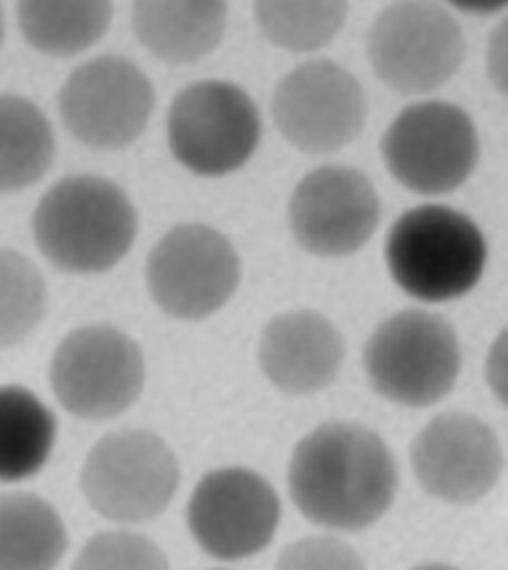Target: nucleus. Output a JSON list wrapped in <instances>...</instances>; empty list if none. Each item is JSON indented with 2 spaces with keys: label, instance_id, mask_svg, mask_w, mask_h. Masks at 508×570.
Listing matches in <instances>:
<instances>
[{
  "label": "nucleus",
  "instance_id": "f257e3e1",
  "mask_svg": "<svg viewBox=\"0 0 508 570\" xmlns=\"http://www.w3.org/2000/svg\"><path fill=\"white\" fill-rule=\"evenodd\" d=\"M289 482L291 498L307 520L359 532L392 504L397 461L383 439L367 426L332 421L295 448Z\"/></svg>",
  "mask_w": 508,
  "mask_h": 570
},
{
  "label": "nucleus",
  "instance_id": "f03ea898",
  "mask_svg": "<svg viewBox=\"0 0 508 570\" xmlns=\"http://www.w3.org/2000/svg\"><path fill=\"white\" fill-rule=\"evenodd\" d=\"M35 240L55 267L101 273L119 263L137 234V213L124 190L97 176L56 183L33 215Z\"/></svg>",
  "mask_w": 508,
  "mask_h": 570
},
{
  "label": "nucleus",
  "instance_id": "7ed1b4c3",
  "mask_svg": "<svg viewBox=\"0 0 508 570\" xmlns=\"http://www.w3.org/2000/svg\"><path fill=\"white\" fill-rule=\"evenodd\" d=\"M384 254L390 274L407 294L442 303L475 288L488 247L470 217L450 207L423 206L399 217Z\"/></svg>",
  "mask_w": 508,
  "mask_h": 570
},
{
  "label": "nucleus",
  "instance_id": "20e7f679",
  "mask_svg": "<svg viewBox=\"0 0 508 570\" xmlns=\"http://www.w3.org/2000/svg\"><path fill=\"white\" fill-rule=\"evenodd\" d=\"M460 361L453 326L419 308L383 322L364 350V368L373 390L410 407H427L446 397L458 377Z\"/></svg>",
  "mask_w": 508,
  "mask_h": 570
},
{
  "label": "nucleus",
  "instance_id": "39448f33",
  "mask_svg": "<svg viewBox=\"0 0 508 570\" xmlns=\"http://www.w3.org/2000/svg\"><path fill=\"white\" fill-rule=\"evenodd\" d=\"M260 137L257 107L232 82H195L169 108V149L199 176H224L241 168L257 149Z\"/></svg>",
  "mask_w": 508,
  "mask_h": 570
},
{
  "label": "nucleus",
  "instance_id": "423d86ee",
  "mask_svg": "<svg viewBox=\"0 0 508 570\" xmlns=\"http://www.w3.org/2000/svg\"><path fill=\"white\" fill-rule=\"evenodd\" d=\"M179 485V464L155 434L129 430L101 439L81 473L95 511L117 522H143L165 511Z\"/></svg>",
  "mask_w": 508,
  "mask_h": 570
},
{
  "label": "nucleus",
  "instance_id": "0eeeda50",
  "mask_svg": "<svg viewBox=\"0 0 508 570\" xmlns=\"http://www.w3.org/2000/svg\"><path fill=\"white\" fill-rule=\"evenodd\" d=\"M145 384L140 347L108 325L82 326L60 343L51 364L56 397L69 413L101 421L126 411Z\"/></svg>",
  "mask_w": 508,
  "mask_h": 570
},
{
  "label": "nucleus",
  "instance_id": "6e6552de",
  "mask_svg": "<svg viewBox=\"0 0 508 570\" xmlns=\"http://www.w3.org/2000/svg\"><path fill=\"white\" fill-rule=\"evenodd\" d=\"M381 150L390 173L408 189L441 195L462 185L479 160V137L462 108L442 101L406 108L385 132Z\"/></svg>",
  "mask_w": 508,
  "mask_h": 570
},
{
  "label": "nucleus",
  "instance_id": "1a4fd4ad",
  "mask_svg": "<svg viewBox=\"0 0 508 570\" xmlns=\"http://www.w3.org/2000/svg\"><path fill=\"white\" fill-rule=\"evenodd\" d=\"M377 76L406 95L446 85L465 58L458 21L437 3L401 2L381 12L368 38Z\"/></svg>",
  "mask_w": 508,
  "mask_h": 570
},
{
  "label": "nucleus",
  "instance_id": "9d476101",
  "mask_svg": "<svg viewBox=\"0 0 508 570\" xmlns=\"http://www.w3.org/2000/svg\"><path fill=\"white\" fill-rule=\"evenodd\" d=\"M241 281L232 243L204 225H180L165 234L147 261L152 298L168 315L203 320L219 311Z\"/></svg>",
  "mask_w": 508,
  "mask_h": 570
},
{
  "label": "nucleus",
  "instance_id": "9b49d317",
  "mask_svg": "<svg viewBox=\"0 0 508 570\" xmlns=\"http://www.w3.org/2000/svg\"><path fill=\"white\" fill-rule=\"evenodd\" d=\"M154 106L149 78L119 56H101L81 65L59 94L65 126L92 149L116 150L131 145L145 130Z\"/></svg>",
  "mask_w": 508,
  "mask_h": 570
},
{
  "label": "nucleus",
  "instance_id": "f8f14e48",
  "mask_svg": "<svg viewBox=\"0 0 508 570\" xmlns=\"http://www.w3.org/2000/svg\"><path fill=\"white\" fill-rule=\"evenodd\" d=\"M367 108L358 80L330 60H311L294 69L277 86L272 104L286 141L314 155L350 145L363 128Z\"/></svg>",
  "mask_w": 508,
  "mask_h": 570
},
{
  "label": "nucleus",
  "instance_id": "ddd939ff",
  "mask_svg": "<svg viewBox=\"0 0 508 570\" xmlns=\"http://www.w3.org/2000/svg\"><path fill=\"white\" fill-rule=\"evenodd\" d=\"M280 517V499L272 485L241 468L204 476L188 508L195 541L208 556L224 561L246 559L266 548Z\"/></svg>",
  "mask_w": 508,
  "mask_h": 570
},
{
  "label": "nucleus",
  "instance_id": "4468645a",
  "mask_svg": "<svg viewBox=\"0 0 508 570\" xmlns=\"http://www.w3.org/2000/svg\"><path fill=\"white\" fill-rule=\"evenodd\" d=\"M372 183L354 168L323 167L303 178L290 204V224L303 249L320 256L354 254L380 222Z\"/></svg>",
  "mask_w": 508,
  "mask_h": 570
},
{
  "label": "nucleus",
  "instance_id": "2eb2a0df",
  "mask_svg": "<svg viewBox=\"0 0 508 570\" xmlns=\"http://www.w3.org/2000/svg\"><path fill=\"white\" fill-rule=\"evenodd\" d=\"M411 463L417 480L433 498L467 504L483 498L498 481L502 452L479 417L444 413L416 438Z\"/></svg>",
  "mask_w": 508,
  "mask_h": 570
},
{
  "label": "nucleus",
  "instance_id": "dca6fc26",
  "mask_svg": "<svg viewBox=\"0 0 508 570\" xmlns=\"http://www.w3.org/2000/svg\"><path fill=\"white\" fill-rule=\"evenodd\" d=\"M344 356L339 331L320 313L310 311L275 317L260 343L263 372L286 394L315 393L332 384Z\"/></svg>",
  "mask_w": 508,
  "mask_h": 570
},
{
  "label": "nucleus",
  "instance_id": "f3484780",
  "mask_svg": "<svg viewBox=\"0 0 508 570\" xmlns=\"http://www.w3.org/2000/svg\"><path fill=\"white\" fill-rule=\"evenodd\" d=\"M138 41L168 63H188L216 49L227 26L223 2H137Z\"/></svg>",
  "mask_w": 508,
  "mask_h": 570
},
{
  "label": "nucleus",
  "instance_id": "a211bd4d",
  "mask_svg": "<svg viewBox=\"0 0 508 570\" xmlns=\"http://www.w3.org/2000/svg\"><path fill=\"white\" fill-rule=\"evenodd\" d=\"M67 550L59 513L38 495H0V569H50Z\"/></svg>",
  "mask_w": 508,
  "mask_h": 570
},
{
  "label": "nucleus",
  "instance_id": "6ab92c4d",
  "mask_svg": "<svg viewBox=\"0 0 508 570\" xmlns=\"http://www.w3.org/2000/svg\"><path fill=\"white\" fill-rule=\"evenodd\" d=\"M55 158L53 129L29 99L0 97V194L41 180Z\"/></svg>",
  "mask_w": 508,
  "mask_h": 570
},
{
  "label": "nucleus",
  "instance_id": "aec40b11",
  "mask_svg": "<svg viewBox=\"0 0 508 570\" xmlns=\"http://www.w3.org/2000/svg\"><path fill=\"white\" fill-rule=\"evenodd\" d=\"M56 420L21 386L0 389V481L17 482L33 476L53 450Z\"/></svg>",
  "mask_w": 508,
  "mask_h": 570
},
{
  "label": "nucleus",
  "instance_id": "412c9836",
  "mask_svg": "<svg viewBox=\"0 0 508 570\" xmlns=\"http://www.w3.org/2000/svg\"><path fill=\"white\" fill-rule=\"evenodd\" d=\"M17 17L30 47L53 58H71L104 37L113 8L108 2H21Z\"/></svg>",
  "mask_w": 508,
  "mask_h": 570
},
{
  "label": "nucleus",
  "instance_id": "4be33fe9",
  "mask_svg": "<svg viewBox=\"0 0 508 570\" xmlns=\"http://www.w3.org/2000/svg\"><path fill=\"white\" fill-rule=\"evenodd\" d=\"M349 16L345 2H258L264 37L282 49L306 53L332 41Z\"/></svg>",
  "mask_w": 508,
  "mask_h": 570
},
{
  "label": "nucleus",
  "instance_id": "5701e85b",
  "mask_svg": "<svg viewBox=\"0 0 508 570\" xmlns=\"http://www.w3.org/2000/svg\"><path fill=\"white\" fill-rule=\"evenodd\" d=\"M47 307L46 282L23 255L0 249V347L23 342Z\"/></svg>",
  "mask_w": 508,
  "mask_h": 570
},
{
  "label": "nucleus",
  "instance_id": "b1692460",
  "mask_svg": "<svg viewBox=\"0 0 508 570\" xmlns=\"http://www.w3.org/2000/svg\"><path fill=\"white\" fill-rule=\"evenodd\" d=\"M85 569H159L165 557L154 543L131 533H106L88 543L78 559Z\"/></svg>",
  "mask_w": 508,
  "mask_h": 570
},
{
  "label": "nucleus",
  "instance_id": "393cba45",
  "mask_svg": "<svg viewBox=\"0 0 508 570\" xmlns=\"http://www.w3.org/2000/svg\"><path fill=\"white\" fill-rule=\"evenodd\" d=\"M3 41V16L2 10H0V46H2Z\"/></svg>",
  "mask_w": 508,
  "mask_h": 570
}]
</instances>
